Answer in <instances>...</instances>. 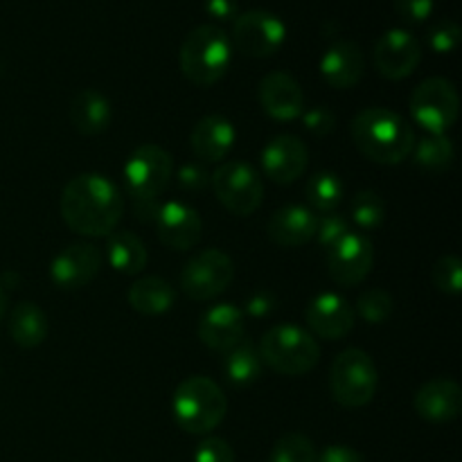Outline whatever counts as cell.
<instances>
[{"instance_id":"cell-1","label":"cell","mask_w":462,"mask_h":462,"mask_svg":"<svg viewBox=\"0 0 462 462\" xmlns=\"http://www.w3.org/2000/svg\"><path fill=\"white\" fill-rule=\"evenodd\" d=\"M59 208L72 233L108 237L120 224L125 201L111 179L102 174H79L66 183Z\"/></svg>"},{"instance_id":"cell-2","label":"cell","mask_w":462,"mask_h":462,"mask_svg":"<svg viewBox=\"0 0 462 462\" xmlns=\"http://www.w3.org/2000/svg\"><path fill=\"white\" fill-rule=\"evenodd\" d=\"M350 134L355 147L379 165H400L415 147V134L409 122L382 106L361 111L352 120Z\"/></svg>"},{"instance_id":"cell-3","label":"cell","mask_w":462,"mask_h":462,"mask_svg":"<svg viewBox=\"0 0 462 462\" xmlns=\"http://www.w3.org/2000/svg\"><path fill=\"white\" fill-rule=\"evenodd\" d=\"M226 413H228V400L219 383L212 379L197 374L183 379L176 386L171 397V415L185 433L206 436L224 422Z\"/></svg>"},{"instance_id":"cell-4","label":"cell","mask_w":462,"mask_h":462,"mask_svg":"<svg viewBox=\"0 0 462 462\" xmlns=\"http://www.w3.org/2000/svg\"><path fill=\"white\" fill-rule=\"evenodd\" d=\"M233 57V43L219 25H199L185 36L179 61L185 79L194 86L217 84L226 75Z\"/></svg>"},{"instance_id":"cell-5","label":"cell","mask_w":462,"mask_h":462,"mask_svg":"<svg viewBox=\"0 0 462 462\" xmlns=\"http://www.w3.org/2000/svg\"><path fill=\"white\" fill-rule=\"evenodd\" d=\"M260 359L278 374L300 377L311 373L320 359V347L307 329L282 323L271 328L260 341Z\"/></svg>"},{"instance_id":"cell-6","label":"cell","mask_w":462,"mask_h":462,"mask_svg":"<svg viewBox=\"0 0 462 462\" xmlns=\"http://www.w3.org/2000/svg\"><path fill=\"white\" fill-rule=\"evenodd\" d=\"M329 391L337 404L346 409H364L377 393V365L368 352L359 347L343 350L329 370Z\"/></svg>"},{"instance_id":"cell-7","label":"cell","mask_w":462,"mask_h":462,"mask_svg":"<svg viewBox=\"0 0 462 462\" xmlns=\"http://www.w3.org/2000/svg\"><path fill=\"white\" fill-rule=\"evenodd\" d=\"M210 183L217 201L237 217H251L264 199L262 176L244 161H228L217 167Z\"/></svg>"},{"instance_id":"cell-8","label":"cell","mask_w":462,"mask_h":462,"mask_svg":"<svg viewBox=\"0 0 462 462\" xmlns=\"http://www.w3.org/2000/svg\"><path fill=\"white\" fill-rule=\"evenodd\" d=\"M411 116L431 135H445L460 116L458 90L445 77L422 81L411 95Z\"/></svg>"},{"instance_id":"cell-9","label":"cell","mask_w":462,"mask_h":462,"mask_svg":"<svg viewBox=\"0 0 462 462\" xmlns=\"http://www.w3.org/2000/svg\"><path fill=\"white\" fill-rule=\"evenodd\" d=\"M174 161L158 144H143L129 156L125 165L126 189L138 201H153L171 183Z\"/></svg>"},{"instance_id":"cell-10","label":"cell","mask_w":462,"mask_h":462,"mask_svg":"<svg viewBox=\"0 0 462 462\" xmlns=\"http://www.w3.org/2000/svg\"><path fill=\"white\" fill-rule=\"evenodd\" d=\"M235 264L230 255L219 248H208L197 253L180 271V289L197 302L212 300L221 296L233 284Z\"/></svg>"},{"instance_id":"cell-11","label":"cell","mask_w":462,"mask_h":462,"mask_svg":"<svg viewBox=\"0 0 462 462\" xmlns=\"http://www.w3.org/2000/svg\"><path fill=\"white\" fill-rule=\"evenodd\" d=\"M287 39V25L282 18L266 9H248L235 18L233 41L235 48L253 59L271 57L282 48Z\"/></svg>"},{"instance_id":"cell-12","label":"cell","mask_w":462,"mask_h":462,"mask_svg":"<svg viewBox=\"0 0 462 462\" xmlns=\"http://www.w3.org/2000/svg\"><path fill=\"white\" fill-rule=\"evenodd\" d=\"M373 61L379 75L386 79H406L422 61V43L409 30L393 27L383 32L374 43Z\"/></svg>"},{"instance_id":"cell-13","label":"cell","mask_w":462,"mask_h":462,"mask_svg":"<svg viewBox=\"0 0 462 462\" xmlns=\"http://www.w3.org/2000/svg\"><path fill=\"white\" fill-rule=\"evenodd\" d=\"M374 264V246L364 233H347L328 251L329 278L341 287H359Z\"/></svg>"},{"instance_id":"cell-14","label":"cell","mask_w":462,"mask_h":462,"mask_svg":"<svg viewBox=\"0 0 462 462\" xmlns=\"http://www.w3.org/2000/svg\"><path fill=\"white\" fill-rule=\"evenodd\" d=\"M310 165V152L305 143L291 134L275 135L262 149V170L266 179L278 185H291L305 174Z\"/></svg>"},{"instance_id":"cell-15","label":"cell","mask_w":462,"mask_h":462,"mask_svg":"<svg viewBox=\"0 0 462 462\" xmlns=\"http://www.w3.org/2000/svg\"><path fill=\"white\" fill-rule=\"evenodd\" d=\"M305 320L311 337L338 341L355 329V310L338 293H320L307 307Z\"/></svg>"},{"instance_id":"cell-16","label":"cell","mask_w":462,"mask_h":462,"mask_svg":"<svg viewBox=\"0 0 462 462\" xmlns=\"http://www.w3.org/2000/svg\"><path fill=\"white\" fill-rule=\"evenodd\" d=\"M102 269V253L93 244H72L54 257L50 278L59 289H81L95 280Z\"/></svg>"},{"instance_id":"cell-17","label":"cell","mask_w":462,"mask_h":462,"mask_svg":"<svg viewBox=\"0 0 462 462\" xmlns=\"http://www.w3.org/2000/svg\"><path fill=\"white\" fill-rule=\"evenodd\" d=\"M156 235L167 248L189 251L201 242L203 221L192 206L180 201L165 203L156 212Z\"/></svg>"},{"instance_id":"cell-18","label":"cell","mask_w":462,"mask_h":462,"mask_svg":"<svg viewBox=\"0 0 462 462\" xmlns=\"http://www.w3.org/2000/svg\"><path fill=\"white\" fill-rule=\"evenodd\" d=\"M260 104L273 120L291 122L305 113V95L289 72L273 70L260 81Z\"/></svg>"},{"instance_id":"cell-19","label":"cell","mask_w":462,"mask_h":462,"mask_svg":"<svg viewBox=\"0 0 462 462\" xmlns=\"http://www.w3.org/2000/svg\"><path fill=\"white\" fill-rule=\"evenodd\" d=\"M199 338L215 352H228L244 341V311L233 302H219L210 307L199 320Z\"/></svg>"},{"instance_id":"cell-20","label":"cell","mask_w":462,"mask_h":462,"mask_svg":"<svg viewBox=\"0 0 462 462\" xmlns=\"http://www.w3.org/2000/svg\"><path fill=\"white\" fill-rule=\"evenodd\" d=\"M364 72L365 57L355 41H334L320 57V75L337 90H347L356 86Z\"/></svg>"},{"instance_id":"cell-21","label":"cell","mask_w":462,"mask_h":462,"mask_svg":"<svg viewBox=\"0 0 462 462\" xmlns=\"http://www.w3.org/2000/svg\"><path fill=\"white\" fill-rule=\"evenodd\" d=\"M413 406L420 418L427 420V422H451V420L458 418L462 411V391L454 379H431L415 393Z\"/></svg>"},{"instance_id":"cell-22","label":"cell","mask_w":462,"mask_h":462,"mask_svg":"<svg viewBox=\"0 0 462 462\" xmlns=\"http://www.w3.org/2000/svg\"><path fill=\"white\" fill-rule=\"evenodd\" d=\"M319 217L305 206H284L271 215L266 224V235L273 244L282 248H298L316 237Z\"/></svg>"},{"instance_id":"cell-23","label":"cell","mask_w":462,"mask_h":462,"mask_svg":"<svg viewBox=\"0 0 462 462\" xmlns=\"http://www.w3.org/2000/svg\"><path fill=\"white\" fill-rule=\"evenodd\" d=\"M235 138H237V134H235L233 122L221 116H206L192 126L189 147L199 161L219 162L228 156Z\"/></svg>"},{"instance_id":"cell-24","label":"cell","mask_w":462,"mask_h":462,"mask_svg":"<svg viewBox=\"0 0 462 462\" xmlns=\"http://www.w3.org/2000/svg\"><path fill=\"white\" fill-rule=\"evenodd\" d=\"M68 116H70V122L77 134L99 135L111 125L113 108L106 95H102L95 88H84L72 97Z\"/></svg>"},{"instance_id":"cell-25","label":"cell","mask_w":462,"mask_h":462,"mask_svg":"<svg viewBox=\"0 0 462 462\" xmlns=\"http://www.w3.org/2000/svg\"><path fill=\"white\" fill-rule=\"evenodd\" d=\"M9 337L23 350L39 347L48 337V316L36 302H18L9 316Z\"/></svg>"},{"instance_id":"cell-26","label":"cell","mask_w":462,"mask_h":462,"mask_svg":"<svg viewBox=\"0 0 462 462\" xmlns=\"http://www.w3.org/2000/svg\"><path fill=\"white\" fill-rule=\"evenodd\" d=\"M176 300V291L167 280L149 275L140 278L129 289V305L143 316H158L171 310Z\"/></svg>"},{"instance_id":"cell-27","label":"cell","mask_w":462,"mask_h":462,"mask_svg":"<svg viewBox=\"0 0 462 462\" xmlns=\"http://www.w3.org/2000/svg\"><path fill=\"white\" fill-rule=\"evenodd\" d=\"M108 264L125 275H138L147 266L149 253L143 239L138 235L122 230V233L108 235L106 244Z\"/></svg>"},{"instance_id":"cell-28","label":"cell","mask_w":462,"mask_h":462,"mask_svg":"<svg viewBox=\"0 0 462 462\" xmlns=\"http://www.w3.org/2000/svg\"><path fill=\"white\" fill-rule=\"evenodd\" d=\"M262 365L264 364L260 359V350L248 341H239L237 346L226 352L224 374L235 386H248V383L257 382Z\"/></svg>"},{"instance_id":"cell-29","label":"cell","mask_w":462,"mask_h":462,"mask_svg":"<svg viewBox=\"0 0 462 462\" xmlns=\"http://www.w3.org/2000/svg\"><path fill=\"white\" fill-rule=\"evenodd\" d=\"M305 199L316 212H323V215L334 212L343 199L341 179L332 171H319V174L307 180Z\"/></svg>"},{"instance_id":"cell-30","label":"cell","mask_w":462,"mask_h":462,"mask_svg":"<svg viewBox=\"0 0 462 462\" xmlns=\"http://www.w3.org/2000/svg\"><path fill=\"white\" fill-rule=\"evenodd\" d=\"M415 149V162L427 171H445L449 170L456 158L454 143L447 135H429L420 140Z\"/></svg>"},{"instance_id":"cell-31","label":"cell","mask_w":462,"mask_h":462,"mask_svg":"<svg viewBox=\"0 0 462 462\" xmlns=\"http://www.w3.org/2000/svg\"><path fill=\"white\" fill-rule=\"evenodd\" d=\"M352 219L359 228L373 230L386 219V203L373 189H364L352 199Z\"/></svg>"},{"instance_id":"cell-32","label":"cell","mask_w":462,"mask_h":462,"mask_svg":"<svg viewBox=\"0 0 462 462\" xmlns=\"http://www.w3.org/2000/svg\"><path fill=\"white\" fill-rule=\"evenodd\" d=\"M314 442L302 433H284L271 451V462H316Z\"/></svg>"},{"instance_id":"cell-33","label":"cell","mask_w":462,"mask_h":462,"mask_svg":"<svg viewBox=\"0 0 462 462\" xmlns=\"http://www.w3.org/2000/svg\"><path fill=\"white\" fill-rule=\"evenodd\" d=\"M393 296L386 289H365L359 298H356V311L361 314V319L370 325H382L391 319L393 314Z\"/></svg>"},{"instance_id":"cell-34","label":"cell","mask_w":462,"mask_h":462,"mask_svg":"<svg viewBox=\"0 0 462 462\" xmlns=\"http://www.w3.org/2000/svg\"><path fill=\"white\" fill-rule=\"evenodd\" d=\"M433 284L438 291L458 296L462 291V262L456 255H445L433 264L431 271Z\"/></svg>"},{"instance_id":"cell-35","label":"cell","mask_w":462,"mask_h":462,"mask_svg":"<svg viewBox=\"0 0 462 462\" xmlns=\"http://www.w3.org/2000/svg\"><path fill=\"white\" fill-rule=\"evenodd\" d=\"M429 48L438 54H449L458 48L460 43V27L458 23L451 21V18H445V21L436 23V25L429 30Z\"/></svg>"},{"instance_id":"cell-36","label":"cell","mask_w":462,"mask_h":462,"mask_svg":"<svg viewBox=\"0 0 462 462\" xmlns=\"http://www.w3.org/2000/svg\"><path fill=\"white\" fill-rule=\"evenodd\" d=\"M350 233V224L347 219H343L341 215H334V212H328V215L319 217V224H316V237L323 248H332L334 244L341 237Z\"/></svg>"},{"instance_id":"cell-37","label":"cell","mask_w":462,"mask_h":462,"mask_svg":"<svg viewBox=\"0 0 462 462\" xmlns=\"http://www.w3.org/2000/svg\"><path fill=\"white\" fill-rule=\"evenodd\" d=\"M433 5H436V0H393L397 16L409 25H420V23L427 21L433 12Z\"/></svg>"},{"instance_id":"cell-38","label":"cell","mask_w":462,"mask_h":462,"mask_svg":"<svg viewBox=\"0 0 462 462\" xmlns=\"http://www.w3.org/2000/svg\"><path fill=\"white\" fill-rule=\"evenodd\" d=\"M194 462H235V451L221 438H206L194 451Z\"/></svg>"},{"instance_id":"cell-39","label":"cell","mask_w":462,"mask_h":462,"mask_svg":"<svg viewBox=\"0 0 462 462\" xmlns=\"http://www.w3.org/2000/svg\"><path fill=\"white\" fill-rule=\"evenodd\" d=\"M302 122H305V129L310 131V134L323 138V135H329L334 131V126H337V116H334L329 108L316 106L311 108V111L302 113Z\"/></svg>"},{"instance_id":"cell-40","label":"cell","mask_w":462,"mask_h":462,"mask_svg":"<svg viewBox=\"0 0 462 462\" xmlns=\"http://www.w3.org/2000/svg\"><path fill=\"white\" fill-rule=\"evenodd\" d=\"M316 462H364V456L356 449H352V447L332 445L320 451Z\"/></svg>"},{"instance_id":"cell-41","label":"cell","mask_w":462,"mask_h":462,"mask_svg":"<svg viewBox=\"0 0 462 462\" xmlns=\"http://www.w3.org/2000/svg\"><path fill=\"white\" fill-rule=\"evenodd\" d=\"M206 12L210 14L217 21H230V18H237L239 3L237 0H206Z\"/></svg>"},{"instance_id":"cell-42","label":"cell","mask_w":462,"mask_h":462,"mask_svg":"<svg viewBox=\"0 0 462 462\" xmlns=\"http://www.w3.org/2000/svg\"><path fill=\"white\" fill-rule=\"evenodd\" d=\"M5 314H7V296H5V291L0 289V320L5 319Z\"/></svg>"}]
</instances>
